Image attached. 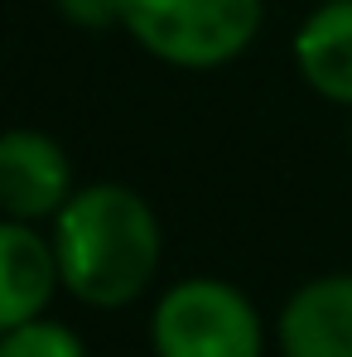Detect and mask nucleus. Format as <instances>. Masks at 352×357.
<instances>
[{
	"label": "nucleus",
	"mask_w": 352,
	"mask_h": 357,
	"mask_svg": "<svg viewBox=\"0 0 352 357\" xmlns=\"http://www.w3.org/2000/svg\"><path fill=\"white\" fill-rule=\"evenodd\" d=\"M54 256L68 295L121 309L145 295L160 266V218L125 183H87L54 218Z\"/></svg>",
	"instance_id": "f257e3e1"
},
{
	"label": "nucleus",
	"mask_w": 352,
	"mask_h": 357,
	"mask_svg": "<svg viewBox=\"0 0 352 357\" xmlns=\"http://www.w3.org/2000/svg\"><path fill=\"white\" fill-rule=\"evenodd\" d=\"M261 0H121V29L160 63L222 68L261 34Z\"/></svg>",
	"instance_id": "f03ea898"
},
{
	"label": "nucleus",
	"mask_w": 352,
	"mask_h": 357,
	"mask_svg": "<svg viewBox=\"0 0 352 357\" xmlns=\"http://www.w3.org/2000/svg\"><path fill=\"white\" fill-rule=\"evenodd\" d=\"M155 353L160 357H261L266 333L251 299L227 280H178L155 304Z\"/></svg>",
	"instance_id": "7ed1b4c3"
},
{
	"label": "nucleus",
	"mask_w": 352,
	"mask_h": 357,
	"mask_svg": "<svg viewBox=\"0 0 352 357\" xmlns=\"http://www.w3.org/2000/svg\"><path fill=\"white\" fill-rule=\"evenodd\" d=\"M72 198V165L54 135L15 126L0 130V213L20 222L59 218Z\"/></svg>",
	"instance_id": "20e7f679"
},
{
	"label": "nucleus",
	"mask_w": 352,
	"mask_h": 357,
	"mask_svg": "<svg viewBox=\"0 0 352 357\" xmlns=\"http://www.w3.org/2000/svg\"><path fill=\"white\" fill-rule=\"evenodd\" d=\"M59 285L54 237H39L20 218H0V333L39 319Z\"/></svg>",
	"instance_id": "39448f33"
},
{
	"label": "nucleus",
	"mask_w": 352,
	"mask_h": 357,
	"mask_svg": "<svg viewBox=\"0 0 352 357\" xmlns=\"http://www.w3.org/2000/svg\"><path fill=\"white\" fill-rule=\"evenodd\" d=\"M285 357H352V275H319L299 285L280 314Z\"/></svg>",
	"instance_id": "423d86ee"
},
{
	"label": "nucleus",
	"mask_w": 352,
	"mask_h": 357,
	"mask_svg": "<svg viewBox=\"0 0 352 357\" xmlns=\"http://www.w3.org/2000/svg\"><path fill=\"white\" fill-rule=\"evenodd\" d=\"M294 63L319 97L352 107V0H323L299 24Z\"/></svg>",
	"instance_id": "0eeeda50"
},
{
	"label": "nucleus",
	"mask_w": 352,
	"mask_h": 357,
	"mask_svg": "<svg viewBox=\"0 0 352 357\" xmlns=\"http://www.w3.org/2000/svg\"><path fill=\"white\" fill-rule=\"evenodd\" d=\"M0 357H87V348H82V338L68 324L29 319L20 328L0 333Z\"/></svg>",
	"instance_id": "6e6552de"
},
{
	"label": "nucleus",
	"mask_w": 352,
	"mask_h": 357,
	"mask_svg": "<svg viewBox=\"0 0 352 357\" xmlns=\"http://www.w3.org/2000/svg\"><path fill=\"white\" fill-rule=\"evenodd\" d=\"M59 10L72 24H82V29L121 24V0H59Z\"/></svg>",
	"instance_id": "1a4fd4ad"
}]
</instances>
